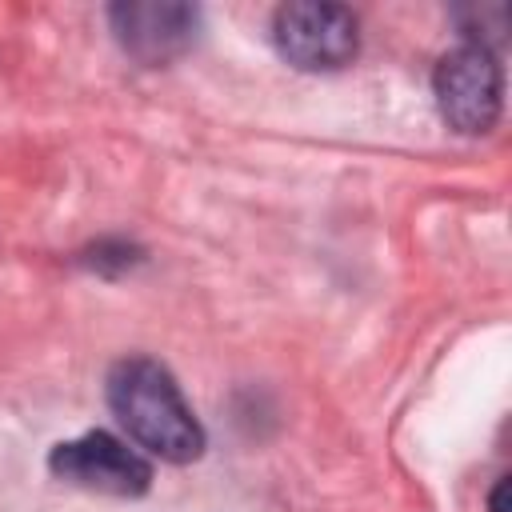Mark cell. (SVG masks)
<instances>
[{
    "instance_id": "obj_2",
    "label": "cell",
    "mask_w": 512,
    "mask_h": 512,
    "mask_svg": "<svg viewBox=\"0 0 512 512\" xmlns=\"http://www.w3.org/2000/svg\"><path fill=\"white\" fill-rule=\"evenodd\" d=\"M432 92L448 128L464 136L488 132L500 120V104H504V72L496 52L480 44L452 48L432 72Z\"/></svg>"
},
{
    "instance_id": "obj_4",
    "label": "cell",
    "mask_w": 512,
    "mask_h": 512,
    "mask_svg": "<svg viewBox=\"0 0 512 512\" xmlns=\"http://www.w3.org/2000/svg\"><path fill=\"white\" fill-rule=\"evenodd\" d=\"M48 468L68 484L104 496H144L152 488V464L112 432H84L56 444Z\"/></svg>"
},
{
    "instance_id": "obj_1",
    "label": "cell",
    "mask_w": 512,
    "mask_h": 512,
    "mask_svg": "<svg viewBox=\"0 0 512 512\" xmlns=\"http://www.w3.org/2000/svg\"><path fill=\"white\" fill-rule=\"evenodd\" d=\"M104 392H108V408L144 452L168 464H188L204 452V428L160 360L152 356L116 360Z\"/></svg>"
},
{
    "instance_id": "obj_5",
    "label": "cell",
    "mask_w": 512,
    "mask_h": 512,
    "mask_svg": "<svg viewBox=\"0 0 512 512\" xmlns=\"http://www.w3.org/2000/svg\"><path fill=\"white\" fill-rule=\"evenodd\" d=\"M112 32L120 48L140 64H168L172 56L188 52L200 32V12L188 4L140 0V4H112L108 8Z\"/></svg>"
},
{
    "instance_id": "obj_3",
    "label": "cell",
    "mask_w": 512,
    "mask_h": 512,
    "mask_svg": "<svg viewBox=\"0 0 512 512\" xmlns=\"http://www.w3.org/2000/svg\"><path fill=\"white\" fill-rule=\"evenodd\" d=\"M272 44L276 52L300 72H336L352 64L360 48L356 16L344 4H284L272 16Z\"/></svg>"
},
{
    "instance_id": "obj_6",
    "label": "cell",
    "mask_w": 512,
    "mask_h": 512,
    "mask_svg": "<svg viewBox=\"0 0 512 512\" xmlns=\"http://www.w3.org/2000/svg\"><path fill=\"white\" fill-rule=\"evenodd\" d=\"M488 508H492V512H508V476L496 480V488H492V496H488Z\"/></svg>"
}]
</instances>
